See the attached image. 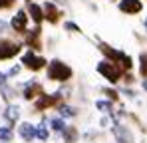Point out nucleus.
<instances>
[{"instance_id": "obj_1", "label": "nucleus", "mask_w": 147, "mask_h": 143, "mask_svg": "<svg viewBox=\"0 0 147 143\" xmlns=\"http://www.w3.org/2000/svg\"><path fill=\"white\" fill-rule=\"evenodd\" d=\"M98 72L107 80V82H111V84L119 82V78L123 76V70L115 64V62H111V60H101V62L98 64Z\"/></svg>"}, {"instance_id": "obj_2", "label": "nucleus", "mask_w": 147, "mask_h": 143, "mask_svg": "<svg viewBox=\"0 0 147 143\" xmlns=\"http://www.w3.org/2000/svg\"><path fill=\"white\" fill-rule=\"evenodd\" d=\"M70 76H72V70L64 62H60V60L50 62V66H48V78L50 80H54V82H66V80H70Z\"/></svg>"}, {"instance_id": "obj_3", "label": "nucleus", "mask_w": 147, "mask_h": 143, "mask_svg": "<svg viewBox=\"0 0 147 143\" xmlns=\"http://www.w3.org/2000/svg\"><path fill=\"white\" fill-rule=\"evenodd\" d=\"M119 10H121L123 14H139L141 10H143V2L141 0H119Z\"/></svg>"}, {"instance_id": "obj_4", "label": "nucleus", "mask_w": 147, "mask_h": 143, "mask_svg": "<svg viewBox=\"0 0 147 143\" xmlns=\"http://www.w3.org/2000/svg\"><path fill=\"white\" fill-rule=\"evenodd\" d=\"M20 52V46L14 44V42H8V40H0V60H6V58H12Z\"/></svg>"}, {"instance_id": "obj_5", "label": "nucleus", "mask_w": 147, "mask_h": 143, "mask_svg": "<svg viewBox=\"0 0 147 143\" xmlns=\"http://www.w3.org/2000/svg\"><path fill=\"white\" fill-rule=\"evenodd\" d=\"M22 62H24L28 68H32V70H42L44 66H46V60L44 58H40V56H34L32 52H28L24 58H22Z\"/></svg>"}, {"instance_id": "obj_6", "label": "nucleus", "mask_w": 147, "mask_h": 143, "mask_svg": "<svg viewBox=\"0 0 147 143\" xmlns=\"http://www.w3.org/2000/svg\"><path fill=\"white\" fill-rule=\"evenodd\" d=\"M60 10H58V6L54 4V2H46L44 4V18H48V22L56 24L58 20H60Z\"/></svg>"}, {"instance_id": "obj_7", "label": "nucleus", "mask_w": 147, "mask_h": 143, "mask_svg": "<svg viewBox=\"0 0 147 143\" xmlns=\"http://www.w3.org/2000/svg\"><path fill=\"white\" fill-rule=\"evenodd\" d=\"M26 24H28V16H26L24 10H20V12L12 18V28H14L16 32H24V30H26Z\"/></svg>"}, {"instance_id": "obj_8", "label": "nucleus", "mask_w": 147, "mask_h": 143, "mask_svg": "<svg viewBox=\"0 0 147 143\" xmlns=\"http://www.w3.org/2000/svg\"><path fill=\"white\" fill-rule=\"evenodd\" d=\"M28 12H30V16H32V20L36 24H40L44 20V8H40L38 4H34V2H30V6H28Z\"/></svg>"}, {"instance_id": "obj_9", "label": "nucleus", "mask_w": 147, "mask_h": 143, "mask_svg": "<svg viewBox=\"0 0 147 143\" xmlns=\"http://www.w3.org/2000/svg\"><path fill=\"white\" fill-rule=\"evenodd\" d=\"M40 28H36V30H32L30 34H28V44L32 48H40Z\"/></svg>"}, {"instance_id": "obj_10", "label": "nucleus", "mask_w": 147, "mask_h": 143, "mask_svg": "<svg viewBox=\"0 0 147 143\" xmlns=\"http://www.w3.org/2000/svg\"><path fill=\"white\" fill-rule=\"evenodd\" d=\"M139 64H141V66H139L141 76H143V78H147V54H141V56H139Z\"/></svg>"}, {"instance_id": "obj_11", "label": "nucleus", "mask_w": 147, "mask_h": 143, "mask_svg": "<svg viewBox=\"0 0 147 143\" xmlns=\"http://www.w3.org/2000/svg\"><path fill=\"white\" fill-rule=\"evenodd\" d=\"M64 28H66L68 32H76V34H78V32H82V30H80V26H78V24H74V22H66V24H64Z\"/></svg>"}, {"instance_id": "obj_12", "label": "nucleus", "mask_w": 147, "mask_h": 143, "mask_svg": "<svg viewBox=\"0 0 147 143\" xmlns=\"http://www.w3.org/2000/svg\"><path fill=\"white\" fill-rule=\"evenodd\" d=\"M12 2L14 0H0V8H8V6H12Z\"/></svg>"}, {"instance_id": "obj_13", "label": "nucleus", "mask_w": 147, "mask_h": 143, "mask_svg": "<svg viewBox=\"0 0 147 143\" xmlns=\"http://www.w3.org/2000/svg\"><path fill=\"white\" fill-rule=\"evenodd\" d=\"M4 28H6V24H4L2 20H0V32H4Z\"/></svg>"}, {"instance_id": "obj_14", "label": "nucleus", "mask_w": 147, "mask_h": 143, "mask_svg": "<svg viewBox=\"0 0 147 143\" xmlns=\"http://www.w3.org/2000/svg\"><path fill=\"white\" fill-rule=\"evenodd\" d=\"M143 28H145V32H147V14H145V18H143Z\"/></svg>"}, {"instance_id": "obj_15", "label": "nucleus", "mask_w": 147, "mask_h": 143, "mask_svg": "<svg viewBox=\"0 0 147 143\" xmlns=\"http://www.w3.org/2000/svg\"><path fill=\"white\" fill-rule=\"evenodd\" d=\"M143 88H145V90H147V80H145V82H143Z\"/></svg>"}]
</instances>
